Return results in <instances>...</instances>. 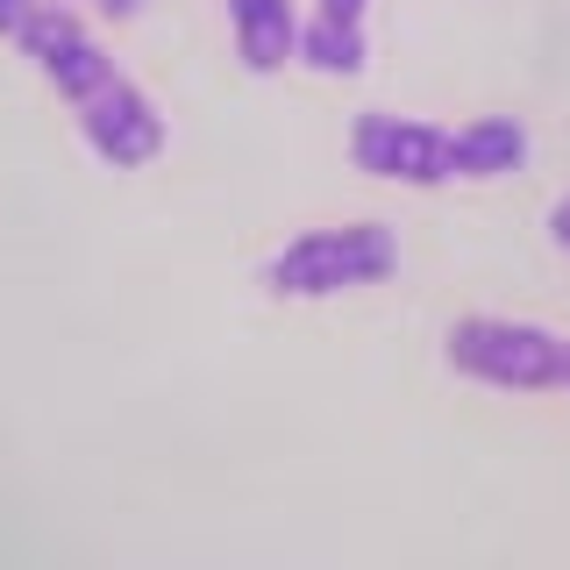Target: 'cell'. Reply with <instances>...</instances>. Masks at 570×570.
I'll return each instance as SVG.
<instances>
[{"label": "cell", "mask_w": 570, "mask_h": 570, "mask_svg": "<svg viewBox=\"0 0 570 570\" xmlns=\"http://www.w3.org/2000/svg\"><path fill=\"white\" fill-rule=\"evenodd\" d=\"M0 43L22 50L36 79L71 107V121H79L86 150H94L100 165L142 171L165 150V115H157V100L107 58V43L71 0H0Z\"/></svg>", "instance_id": "cell-1"}, {"label": "cell", "mask_w": 570, "mask_h": 570, "mask_svg": "<svg viewBox=\"0 0 570 570\" xmlns=\"http://www.w3.org/2000/svg\"><path fill=\"white\" fill-rule=\"evenodd\" d=\"M400 272V236L385 222H343V228H307L285 249L264 257V293L278 299H328L356 293Z\"/></svg>", "instance_id": "cell-2"}, {"label": "cell", "mask_w": 570, "mask_h": 570, "mask_svg": "<svg viewBox=\"0 0 570 570\" xmlns=\"http://www.w3.org/2000/svg\"><path fill=\"white\" fill-rule=\"evenodd\" d=\"M442 364L499 392H563L570 335L534 328V321H507V314H463L442 335Z\"/></svg>", "instance_id": "cell-3"}, {"label": "cell", "mask_w": 570, "mask_h": 570, "mask_svg": "<svg viewBox=\"0 0 570 570\" xmlns=\"http://www.w3.org/2000/svg\"><path fill=\"white\" fill-rule=\"evenodd\" d=\"M350 165L371 178H392V186H450V129L364 107L350 121Z\"/></svg>", "instance_id": "cell-4"}, {"label": "cell", "mask_w": 570, "mask_h": 570, "mask_svg": "<svg viewBox=\"0 0 570 570\" xmlns=\"http://www.w3.org/2000/svg\"><path fill=\"white\" fill-rule=\"evenodd\" d=\"M364 14L371 0H314V14L299 22V65L321 71V79H356L371 58Z\"/></svg>", "instance_id": "cell-5"}, {"label": "cell", "mask_w": 570, "mask_h": 570, "mask_svg": "<svg viewBox=\"0 0 570 570\" xmlns=\"http://www.w3.org/2000/svg\"><path fill=\"white\" fill-rule=\"evenodd\" d=\"M228 14V36H236V58L257 71V79H272L299 58V8L293 0H222Z\"/></svg>", "instance_id": "cell-6"}, {"label": "cell", "mask_w": 570, "mask_h": 570, "mask_svg": "<svg viewBox=\"0 0 570 570\" xmlns=\"http://www.w3.org/2000/svg\"><path fill=\"white\" fill-rule=\"evenodd\" d=\"M528 150L534 136L521 115H478L463 129H450V178H507L528 165Z\"/></svg>", "instance_id": "cell-7"}, {"label": "cell", "mask_w": 570, "mask_h": 570, "mask_svg": "<svg viewBox=\"0 0 570 570\" xmlns=\"http://www.w3.org/2000/svg\"><path fill=\"white\" fill-rule=\"evenodd\" d=\"M86 8H94V14H107V22H136V14L150 8V0H86Z\"/></svg>", "instance_id": "cell-8"}, {"label": "cell", "mask_w": 570, "mask_h": 570, "mask_svg": "<svg viewBox=\"0 0 570 570\" xmlns=\"http://www.w3.org/2000/svg\"><path fill=\"white\" fill-rule=\"evenodd\" d=\"M549 236H557V249H563V257H570V193H563L557 207H549Z\"/></svg>", "instance_id": "cell-9"}, {"label": "cell", "mask_w": 570, "mask_h": 570, "mask_svg": "<svg viewBox=\"0 0 570 570\" xmlns=\"http://www.w3.org/2000/svg\"><path fill=\"white\" fill-rule=\"evenodd\" d=\"M563 385H570V379H563Z\"/></svg>", "instance_id": "cell-10"}]
</instances>
